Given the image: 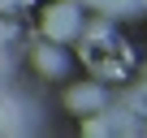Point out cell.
Instances as JSON below:
<instances>
[{
    "label": "cell",
    "instance_id": "obj_4",
    "mask_svg": "<svg viewBox=\"0 0 147 138\" xmlns=\"http://www.w3.org/2000/svg\"><path fill=\"white\" fill-rule=\"evenodd\" d=\"M91 9L104 17H130V13H138V0H95Z\"/></svg>",
    "mask_w": 147,
    "mask_h": 138
},
{
    "label": "cell",
    "instance_id": "obj_2",
    "mask_svg": "<svg viewBox=\"0 0 147 138\" xmlns=\"http://www.w3.org/2000/svg\"><path fill=\"white\" fill-rule=\"evenodd\" d=\"M65 104H69V112H100L104 108V91L95 86V82H78V86H69L65 91Z\"/></svg>",
    "mask_w": 147,
    "mask_h": 138
},
{
    "label": "cell",
    "instance_id": "obj_8",
    "mask_svg": "<svg viewBox=\"0 0 147 138\" xmlns=\"http://www.w3.org/2000/svg\"><path fill=\"white\" fill-rule=\"evenodd\" d=\"M138 9H147V0H138Z\"/></svg>",
    "mask_w": 147,
    "mask_h": 138
},
{
    "label": "cell",
    "instance_id": "obj_1",
    "mask_svg": "<svg viewBox=\"0 0 147 138\" xmlns=\"http://www.w3.org/2000/svg\"><path fill=\"white\" fill-rule=\"evenodd\" d=\"M82 30V9H78V0H65V5H52L43 9V35L52 43H65Z\"/></svg>",
    "mask_w": 147,
    "mask_h": 138
},
{
    "label": "cell",
    "instance_id": "obj_7",
    "mask_svg": "<svg viewBox=\"0 0 147 138\" xmlns=\"http://www.w3.org/2000/svg\"><path fill=\"white\" fill-rule=\"evenodd\" d=\"M13 35H18V30H13V22H5V17H0V48H5Z\"/></svg>",
    "mask_w": 147,
    "mask_h": 138
},
{
    "label": "cell",
    "instance_id": "obj_5",
    "mask_svg": "<svg viewBox=\"0 0 147 138\" xmlns=\"http://www.w3.org/2000/svg\"><path fill=\"white\" fill-rule=\"evenodd\" d=\"M125 108L134 117H147V82H138L134 91H125Z\"/></svg>",
    "mask_w": 147,
    "mask_h": 138
},
{
    "label": "cell",
    "instance_id": "obj_3",
    "mask_svg": "<svg viewBox=\"0 0 147 138\" xmlns=\"http://www.w3.org/2000/svg\"><path fill=\"white\" fill-rule=\"evenodd\" d=\"M35 69H39V74H48V78H61L65 74V69H69V60H65V52L61 48H35Z\"/></svg>",
    "mask_w": 147,
    "mask_h": 138
},
{
    "label": "cell",
    "instance_id": "obj_6",
    "mask_svg": "<svg viewBox=\"0 0 147 138\" xmlns=\"http://www.w3.org/2000/svg\"><path fill=\"white\" fill-rule=\"evenodd\" d=\"M82 134H113V129H108V121H104V117H91V112H87V121H82Z\"/></svg>",
    "mask_w": 147,
    "mask_h": 138
}]
</instances>
